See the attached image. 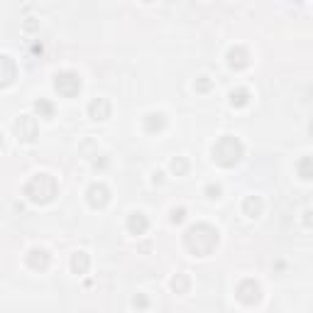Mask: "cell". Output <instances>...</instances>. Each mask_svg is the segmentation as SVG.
Listing matches in <instances>:
<instances>
[{
	"mask_svg": "<svg viewBox=\"0 0 313 313\" xmlns=\"http://www.w3.org/2000/svg\"><path fill=\"white\" fill-rule=\"evenodd\" d=\"M186 245H189L191 252L203 257V255H208L213 247L218 245V232L213 228H208V225H196V228H191L186 232Z\"/></svg>",
	"mask_w": 313,
	"mask_h": 313,
	"instance_id": "6da1fadb",
	"label": "cell"
},
{
	"mask_svg": "<svg viewBox=\"0 0 313 313\" xmlns=\"http://www.w3.org/2000/svg\"><path fill=\"white\" fill-rule=\"evenodd\" d=\"M242 157V145L235 140V137H223L218 145L213 147V159L223 166H230Z\"/></svg>",
	"mask_w": 313,
	"mask_h": 313,
	"instance_id": "7a4b0ae2",
	"label": "cell"
},
{
	"mask_svg": "<svg viewBox=\"0 0 313 313\" xmlns=\"http://www.w3.org/2000/svg\"><path fill=\"white\" fill-rule=\"evenodd\" d=\"M44 179H47V174H40V177L32 179V184L27 186V196L32 198V201H37V203H47V201H52V196L56 193V184L47 186V189L42 186Z\"/></svg>",
	"mask_w": 313,
	"mask_h": 313,
	"instance_id": "3957f363",
	"label": "cell"
},
{
	"mask_svg": "<svg viewBox=\"0 0 313 313\" xmlns=\"http://www.w3.org/2000/svg\"><path fill=\"white\" fill-rule=\"evenodd\" d=\"M56 91H59L61 95H76L79 91H81V81H79V76L71 74V71L59 74V76H56Z\"/></svg>",
	"mask_w": 313,
	"mask_h": 313,
	"instance_id": "277c9868",
	"label": "cell"
},
{
	"mask_svg": "<svg viewBox=\"0 0 313 313\" xmlns=\"http://www.w3.org/2000/svg\"><path fill=\"white\" fill-rule=\"evenodd\" d=\"M88 201H91V205H106V201H108V191H106V186H103V184L91 186V189H88Z\"/></svg>",
	"mask_w": 313,
	"mask_h": 313,
	"instance_id": "5b68a950",
	"label": "cell"
},
{
	"mask_svg": "<svg viewBox=\"0 0 313 313\" xmlns=\"http://www.w3.org/2000/svg\"><path fill=\"white\" fill-rule=\"evenodd\" d=\"M127 228L132 232H137V235H142V232L147 230V220H145V216L142 213H135L132 218L127 220Z\"/></svg>",
	"mask_w": 313,
	"mask_h": 313,
	"instance_id": "8992f818",
	"label": "cell"
},
{
	"mask_svg": "<svg viewBox=\"0 0 313 313\" xmlns=\"http://www.w3.org/2000/svg\"><path fill=\"white\" fill-rule=\"evenodd\" d=\"M91 113H93L95 120H106V118H108V113H110V108H108V103L100 98V100L91 103Z\"/></svg>",
	"mask_w": 313,
	"mask_h": 313,
	"instance_id": "52a82bcc",
	"label": "cell"
},
{
	"mask_svg": "<svg viewBox=\"0 0 313 313\" xmlns=\"http://www.w3.org/2000/svg\"><path fill=\"white\" fill-rule=\"evenodd\" d=\"M17 130H25V140H34V123L29 120V118H20V123H17Z\"/></svg>",
	"mask_w": 313,
	"mask_h": 313,
	"instance_id": "ba28073f",
	"label": "cell"
},
{
	"mask_svg": "<svg viewBox=\"0 0 313 313\" xmlns=\"http://www.w3.org/2000/svg\"><path fill=\"white\" fill-rule=\"evenodd\" d=\"M145 125H147V130H150V132H154V130H162V127H164V118L159 115V113H157V115L152 113V115H147Z\"/></svg>",
	"mask_w": 313,
	"mask_h": 313,
	"instance_id": "9c48e42d",
	"label": "cell"
},
{
	"mask_svg": "<svg viewBox=\"0 0 313 313\" xmlns=\"http://www.w3.org/2000/svg\"><path fill=\"white\" fill-rule=\"evenodd\" d=\"M299 174L303 179H313V157H306V159H301L299 164Z\"/></svg>",
	"mask_w": 313,
	"mask_h": 313,
	"instance_id": "30bf717a",
	"label": "cell"
},
{
	"mask_svg": "<svg viewBox=\"0 0 313 313\" xmlns=\"http://www.w3.org/2000/svg\"><path fill=\"white\" fill-rule=\"evenodd\" d=\"M74 269H76V272H86V269H88V259H86V255L74 257Z\"/></svg>",
	"mask_w": 313,
	"mask_h": 313,
	"instance_id": "8fae6325",
	"label": "cell"
},
{
	"mask_svg": "<svg viewBox=\"0 0 313 313\" xmlns=\"http://www.w3.org/2000/svg\"><path fill=\"white\" fill-rule=\"evenodd\" d=\"M232 103H235V106H245L247 103V91H237V93H235V91H232Z\"/></svg>",
	"mask_w": 313,
	"mask_h": 313,
	"instance_id": "7c38bea8",
	"label": "cell"
},
{
	"mask_svg": "<svg viewBox=\"0 0 313 313\" xmlns=\"http://www.w3.org/2000/svg\"><path fill=\"white\" fill-rule=\"evenodd\" d=\"M245 208H247V213H250V216H255V213H259V208H262V203H259L257 198H250V201H247V203H245Z\"/></svg>",
	"mask_w": 313,
	"mask_h": 313,
	"instance_id": "4fadbf2b",
	"label": "cell"
},
{
	"mask_svg": "<svg viewBox=\"0 0 313 313\" xmlns=\"http://www.w3.org/2000/svg\"><path fill=\"white\" fill-rule=\"evenodd\" d=\"M37 110H40L42 115H47V118H52V106H49L47 100H40V103H37Z\"/></svg>",
	"mask_w": 313,
	"mask_h": 313,
	"instance_id": "5bb4252c",
	"label": "cell"
},
{
	"mask_svg": "<svg viewBox=\"0 0 313 313\" xmlns=\"http://www.w3.org/2000/svg\"><path fill=\"white\" fill-rule=\"evenodd\" d=\"M171 220H174V223H181V220H184V211H174Z\"/></svg>",
	"mask_w": 313,
	"mask_h": 313,
	"instance_id": "9a60e30c",
	"label": "cell"
},
{
	"mask_svg": "<svg viewBox=\"0 0 313 313\" xmlns=\"http://www.w3.org/2000/svg\"><path fill=\"white\" fill-rule=\"evenodd\" d=\"M171 166H174V171H184V169H186V162H174Z\"/></svg>",
	"mask_w": 313,
	"mask_h": 313,
	"instance_id": "2e32d148",
	"label": "cell"
},
{
	"mask_svg": "<svg viewBox=\"0 0 313 313\" xmlns=\"http://www.w3.org/2000/svg\"><path fill=\"white\" fill-rule=\"evenodd\" d=\"M208 193H211V196L216 198V196H218V193H220V189H218V186H208Z\"/></svg>",
	"mask_w": 313,
	"mask_h": 313,
	"instance_id": "e0dca14e",
	"label": "cell"
},
{
	"mask_svg": "<svg viewBox=\"0 0 313 313\" xmlns=\"http://www.w3.org/2000/svg\"><path fill=\"white\" fill-rule=\"evenodd\" d=\"M145 3H150V0H145Z\"/></svg>",
	"mask_w": 313,
	"mask_h": 313,
	"instance_id": "ac0fdd59",
	"label": "cell"
}]
</instances>
